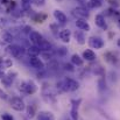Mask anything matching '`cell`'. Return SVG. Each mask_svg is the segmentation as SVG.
Here are the masks:
<instances>
[{
  "instance_id": "6da1fadb",
  "label": "cell",
  "mask_w": 120,
  "mask_h": 120,
  "mask_svg": "<svg viewBox=\"0 0 120 120\" xmlns=\"http://www.w3.org/2000/svg\"><path fill=\"white\" fill-rule=\"evenodd\" d=\"M57 89H60L61 91H69V92H75L79 89V83L77 80L72 79V78H64L61 82H57Z\"/></svg>"
},
{
  "instance_id": "e0dca14e",
  "label": "cell",
  "mask_w": 120,
  "mask_h": 120,
  "mask_svg": "<svg viewBox=\"0 0 120 120\" xmlns=\"http://www.w3.org/2000/svg\"><path fill=\"white\" fill-rule=\"evenodd\" d=\"M41 52V49L38 45H30L27 48V54L29 55V57H33V56H39Z\"/></svg>"
},
{
  "instance_id": "4fadbf2b",
  "label": "cell",
  "mask_w": 120,
  "mask_h": 120,
  "mask_svg": "<svg viewBox=\"0 0 120 120\" xmlns=\"http://www.w3.org/2000/svg\"><path fill=\"white\" fill-rule=\"evenodd\" d=\"M60 39L63 41L64 43H69L70 42V39H71V32L70 29H62L58 34Z\"/></svg>"
},
{
  "instance_id": "d6986e66",
  "label": "cell",
  "mask_w": 120,
  "mask_h": 120,
  "mask_svg": "<svg viewBox=\"0 0 120 120\" xmlns=\"http://www.w3.org/2000/svg\"><path fill=\"white\" fill-rule=\"evenodd\" d=\"M71 63L74 65H76V67H82L83 63H84V60H83V57H80L78 54H74L71 56Z\"/></svg>"
},
{
  "instance_id": "484cf974",
  "label": "cell",
  "mask_w": 120,
  "mask_h": 120,
  "mask_svg": "<svg viewBox=\"0 0 120 120\" xmlns=\"http://www.w3.org/2000/svg\"><path fill=\"white\" fill-rule=\"evenodd\" d=\"M32 5V0H21V7L23 11H29Z\"/></svg>"
},
{
  "instance_id": "836d02e7",
  "label": "cell",
  "mask_w": 120,
  "mask_h": 120,
  "mask_svg": "<svg viewBox=\"0 0 120 120\" xmlns=\"http://www.w3.org/2000/svg\"><path fill=\"white\" fill-rule=\"evenodd\" d=\"M50 28L52 29V33L54 34H60L58 33V26L57 25H50Z\"/></svg>"
},
{
  "instance_id": "52a82bcc",
  "label": "cell",
  "mask_w": 120,
  "mask_h": 120,
  "mask_svg": "<svg viewBox=\"0 0 120 120\" xmlns=\"http://www.w3.org/2000/svg\"><path fill=\"white\" fill-rule=\"evenodd\" d=\"M104 44L105 43H104L103 39H100L98 36H91L89 39V45L93 49H101L104 47Z\"/></svg>"
},
{
  "instance_id": "7a4b0ae2",
  "label": "cell",
  "mask_w": 120,
  "mask_h": 120,
  "mask_svg": "<svg viewBox=\"0 0 120 120\" xmlns=\"http://www.w3.org/2000/svg\"><path fill=\"white\" fill-rule=\"evenodd\" d=\"M19 90L22 93H26V94H34L38 91V86L33 80H27V82H22L20 84Z\"/></svg>"
},
{
  "instance_id": "ba28073f",
  "label": "cell",
  "mask_w": 120,
  "mask_h": 120,
  "mask_svg": "<svg viewBox=\"0 0 120 120\" xmlns=\"http://www.w3.org/2000/svg\"><path fill=\"white\" fill-rule=\"evenodd\" d=\"M75 23H76V27L80 30H84V32H90L91 30V26L89 25V22L85 19H77Z\"/></svg>"
},
{
  "instance_id": "3957f363",
  "label": "cell",
  "mask_w": 120,
  "mask_h": 120,
  "mask_svg": "<svg viewBox=\"0 0 120 120\" xmlns=\"http://www.w3.org/2000/svg\"><path fill=\"white\" fill-rule=\"evenodd\" d=\"M7 49H8V52L15 58H21L25 55V52H27V50L19 44H9Z\"/></svg>"
},
{
  "instance_id": "277c9868",
  "label": "cell",
  "mask_w": 120,
  "mask_h": 120,
  "mask_svg": "<svg viewBox=\"0 0 120 120\" xmlns=\"http://www.w3.org/2000/svg\"><path fill=\"white\" fill-rule=\"evenodd\" d=\"M9 104H11V107H12L13 110L18 111V112H22V111L26 110V107H27L26 104H25V101H23L20 97H13V98L11 99Z\"/></svg>"
},
{
  "instance_id": "30bf717a",
  "label": "cell",
  "mask_w": 120,
  "mask_h": 120,
  "mask_svg": "<svg viewBox=\"0 0 120 120\" xmlns=\"http://www.w3.org/2000/svg\"><path fill=\"white\" fill-rule=\"evenodd\" d=\"M94 23H96L97 27H99V28H101V29H107V23H106V21H105L104 15H101V14L96 15V18H94Z\"/></svg>"
},
{
  "instance_id": "60d3db41",
  "label": "cell",
  "mask_w": 120,
  "mask_h": 120,
  "mask_svg": "<svg viewBox=\"0 0 120 120\" xmlns=\"http://www.w3.org/2000/svg\"><path fill=\"white\" fill-rule=\"evenodd\" d=\"M57 1H62V0H57Z\"/></svg>"
},
{
  "instance_id": "d590c367",
  "label": "cell",
  "mask_w": 120,
  "mask_h": 120,
  "mask_svg": "<svg viewBox=\"0 0 120 120\" xmlns=\"http://www.w3.org/2000/svg\"><path fill=\"white\" fill-rule=\"evenodd\" d=\"M23 32H25V33H27V34H30V33L33 32V29H32V27H29V26H26V27L23 28Z\"/></svg>"
},
{
  "instance_id": "44dd1931",
  "label": "cell",
  "mask_w": 120,
  "mask_h": 120,
  "mask_svg": "<svg viewBox=\"0 0 120 120\" xmlns=\"http://www.w3.org/2000/svg\"><path fill=\"white\" fill-rule=\"evenodd\" d=\"M12 65H13L12 60L5 58V57H0V68H11Z\"/></svg>"
},
{
  "instance_id": "cb8c5ba5",
  "label": "cell",
  "mask_w": 120,
  "mask_h": 120,
  "mask_svg": "<svg viewBox=\"0 0 120 120\" xmlns=\"http://www.w3.org/2000/svg\"><path fill=\"white\" fill-rule=\"evenodd\" d=\"M48 68H49V70H51V71H57L58 68H60V64H58V62H57L56 60H51V61L48 63Z\"/></svg>"
},
{
  "instance_id": "8992f818",
  "label": "cell",
  "mask_w": 120,
  "mask_h": 120,
  "mask_svg": "<svg viewBox=\"0 0 120 120\" xmlns=\"http://www.w3.org/2000/svg\"><path fill=\"white\" fill-rule=\"evenodd\" d=\"M29 64L34 68V69H36V70H44V63H43V61L41 60L39 56H33V57H29Z\"/></svg>"
},
{
  "instance_id": "ac0fdd59",
  "label": "cell",
  "mask_w": 120,
  "mask_h": 120,
  "mask_svg": "<svg viewBox=\"0 0 120 120\" xmlns=\"http://www.w3.org/2000/svg\"><path fill=\"white\" fill-rule=\"evenodd\" d=\"M38 47L41 49V51H51V43L44 39L38 44Z\"/></svg>"
},
{
  "instance_id": "74e56055",
  "label": "cell",
  "mask_w": 120,
  "mask_h": 120,
  "mask_svg": "<svg viewBox=\"0 0 120 120\" xmlns=\"http://www.w3.org/2000/svg\"><path fill=\"white\" fill-rule=\"evenodd\" d=\"M99 112L101 113V116H103V117H105V118H106V119H107V120H112V119H111V118H110V117H109V116H107V114H106V113H105V112H104V111H101V110H99Z\"/></svg>"
},
{
  "instance_id": "8d00e7d4",
  "label": "cell",
  "mask_w": 120,
  "mask_h": 120,
  "mask_svg": "<svg viewBox=\"0 0 120 120\" xmlns=\"http://www.w3.org/2000/svg\"><path fill=\"white\" fill-rule=\"evenodd\" d=\"M6 23H7V20H6V19H2V18H0V28L5 27V26H6Z\"/></svg>"
},
{
  "instance_id": "7402d4cb",
  "label": "cell",
  "mask_w": 120,
  "mask_h": 120,
  "mask_svg": "<svg viewBox=\"0 0 120 120\" xmlns=\"http://www.w3.org/2000/svg\"><path fill=\"white\" fill-rule=\"evenodd\" d=\"M26 112H27V117L28 118H34L35 114H36V110H35V106L34 105H28L26 107Z\"/></svg>"
},
{
  "instance_id": "8fae6325",
  "label": "cell",
  "mask_w": 120,
  "mask_h": 120,
  "mask_svg": "<svg viewBox=\"0 0 120 120\" xmlns=\"http://www.w3.org/2000/svg\"><path fill=\"white\" fill-rule=\"evenodd\" d=\"M29 40H30V42H32L34 45H38L41 41L43 40V38H42V35H41L39 32L33 30V32L29 34Z\"/></svg>"
},
{
  "instance_id": "f546056e",
  "label": "cell",
  "mask_w": 120,
  "mask_h": 120,
  "mask_svg": "<svg viewBox=\"0 0 120 120\" xmlns=\"http://www.w3.org/2000/svg\"><path fill=\"white\" fill-rule=\"evenodd\" d=\"M64 70L65 71H70V72H72V71H75V68H74V64L72 63H64Z\"/></svg>"
},
{
  "instance_id": "f35d334b",
  "label": "cell",
  "mask_w": 120,
  "mask_h": 120,
  "mask_svg": "<svg viewBox=\"0 0 120 120\" xmlns=\"http://www.w3.org/2000/svg\"><path fill=\"white\" fill-rule=\"evenodd\" d=\"M2 77H4V74L0 71V79H2Z\"/></svg>"
},
{
  "instance_id": "9a60e30c",
  "label": "cell",
  "mask_w": 120,
  "mask_h": 120,
  "mask_svg": "<svg viewBox=\"0 0 120 120\" xmlns=\"http://www.w3.org/2000/svg\"><path fill=\"white\" fill-rule=\"evenodd\" d=\"M0 36H1V39H2L4 42H6V43H8V44H12L13 41H14V36H13L8 30H2V32L0 33Z\"/></svg>"
},
{
  "instance_id": "5b68a950",
  "label": "cell",
  "mask_w": 120,
  "mask_h": 120,
  "mask_svg": "<svg viewBox=\"0 0 120 120\" xmlns=\"http://www.w3.org/2000/svg\"><path fill=\"white\" fill-rule=\"evenodd\" d=\"M72 15L74 16H76L77 19H87L89 16H90V13H89V11L85 8V7H76V8H74L72 9Z\"/></svg>"
},
{
  "instance_id": "4dcf8cb0",
  "label": "cell",
  "mask_w": 120,
  "mask_h": 120,
  "mask_svg": "<svg viewBox=\"0 0 120 120\" xmlns=\"http://www.w3.org/2000/svg\"><path fill=\"white\" fill-rule=\"evenodd\" d=\"M47 18V15L45 14H38L35 18H34V20L36 21V22H43V20Z\"/></svg>"
},
{
  "instance_id": "ab89813d",
  "label": "cell",
  "mask_w": 120,
  "mask_h": 120,
  "mask_svg": "<svg viewBox=\"0 0 120 120\" xmlns=\"http://www.w3.org/2000/svg\"><path fill=\"white\" fill-rule=\"evenodd\" d=\"M118 47H119V48H120V39H119V40H118Z\"/></svg>"
},
{
  "instance_id": "ffe728a7",
  "label": "cell",
  "mask_w": 120,
  "mask_h": 120,
  "mask_svg": "<svg viewBox=\"0 0 120 120\" xmlns=\"http://www.w3.org/2000/svg\"><path fill=\"white\" fill-rule=\"evenodd\" d=\"M38 120H54V116L51 112H45V111H42L39 113L38 116Z\"/></svg>"
},
{
  "instance_id": "d4e9b609",
  "label": "cell",
  "mask_w": 120,
  "mask_h": 120,
  "mask_svg": "<svg viewBox=\"0 0 120 120\" xmlns=\"http://www.w3.org/2000/svg\"><path fill=\"white\" fill-rule=\"evenodd\" d=\"M98 90L100 92H104L106 90V82H105V78L104 77H100L98 79Z\"/></svg>"
},
{
  "instance_id": "1f68e13d",
  "label": "cell",
  "mask_w": 120,
  "mask_h": 120,
  "mask_svg": "<svg viewBox=\"0 0 120 120\" xmlns=\"http://www.w3.org/2000/svg\"><path fill=\"white\" fill-rule=\"evenodd\" d=\"M1 119L2 120H14V118H13L11 114H8V113H4V114L1 116Z\"/></svg>"
},
{
  "instance_id": "7c38bea8",
  "label": "cell",
  "mask_w": 120,
  "mask_h": 120,
  "mask_svg": "<svg viewBox=\"0 0 120 120\" xmlns=\"http://www.w3.org/2000/svg\"><path fill=\"white\" fill-rule=\"evenodd\" d=\"M97 56H96V52L91 49H86L83 51V60H86L87 62H93L96 61Z\"/></svg>"
},
{
  "instance_id": "9c48e42d",
  "label": "cell",
  "mask_w": 120,
  "mask_h": 120,
  "mask_svg": "<svg viewBox=\"0 0 120 120\" xmlns=\"http://www.w3.org/2000/svg\"><path fill=\"white\" fill-rule=\"evenodd\" d=\"M54 18H55V19L58 21V23H61V25H65L67 21H68L67 15H65L62 11H60V9H55V11H54Z\"/></svg>"
},
{
  "instance_id": "b9f144b4",
  "label": "cell",
  "mask_w": 120,
  "mask_h": 120,
  "mask_svg": "<svg viewBox=\"0 0 120 120\" xmlns=\"http://www.w3.org/2000/svg\"><path fill=\"white\" fill-rule=\"evenodd\" d=\"M0 9H1V5H0Z\"/></svg>"
},
{
  "instance_id": "603a6c76",
  "label": "cell",
  "mask_w": 120,
  "mask_h": 120,
  "mask_svg": "<svg viewBox=\"0 0 120 120\" xmlns=\"http://www.w3.org/2000/svg\"><path fill=\"white\" fill-rule=\"evenodd\" d=\"M86 5L90 8H99L103 5V2H101V0H89Z\"/></svg>"
},
{
  "instance_id": "e575fe53",
  "label": "cell",
  "mask_w": 120,
  "mask_h": 120,
  "mask_svg": "<svg viewBox=\"0 0 120 120\" xmlns=\"http://www.w3.org/2000/svg\"><path fill=\"white\" fill-rule=\"evenodd\" d=\"M0 99H7V93L2 90V89H0Z\"/></svg>"
},
{
  "instance_id": "4316f807",
  "label": "cell",
  "mask_w": 120,
  "mask_h": 120,
  "mask_svg": "<svg viewBox=\"0 0 120 120\" xmlns=\"http://www.w3.org/2000/svg\"><path fill=\"white\" fill-rule=\"evenodd\" d=\"M70 117H71L72 120H78V109L77 107H71Z\"/></svg>"
},
{
  "instance_id": "d6a6232c",
  "label": "cell",
  "mask_w": 120,
  "mask_h": 120,
  "mask_svg": "<svg viewBox=\"0 0 120 120\" xmlns=\"http://www.w3.org/2000/svg\"><path fill=\"white\" fill-rule=\"evenodd\" d=\"M32 2H34V4L38 5V6H44L45 0H32Z\"/></svg>"
},
{
  "instance_id": "2e32d148",
  "label": "cell",
  "mask_w": 120,
  "mask_h": 120,
  "mask_svg": "<svg viewBox=\"0 0 120 120\" xmlns=\"http://www.w3.org/2000/svg\"><path fill=\"white\" fill-rule=\"evenodd\" d=\"M74 38H75V40H76V42L78 43V44H80V45H83V44H85V42H86V40H85V35H84V33L83 32H80V30H76V32H74Z\"/></svg>"
},
{
  "instance_id": "f1b7e54d",
  "label": "cell",
  "mask_w": 120,
  "mask_h": 120,
  "mask_svg": "<svg viewBox=\"0 0 120 120\" xmlns=\"http://www.w3.org/2000/svg\"><path fill=\"white\" fill-rule=\"evenodd\" d=\"M67 54H68V49L65 47H60L57 49V55L58 56H65Z\"/></svg>"
},
{
  "instance_id": "83f0119b",
  "label": "cell",
  "mask_w": 120,
  "mask_h": 120,
  "mask_svg": "<svg viewBox=\"0 0 120 120\" xmlns=\"http://www.w3.org/2000/svg\"><path fill=\"white\" fill-rule=\"evenodd\" d=\"M41 56H42V58H44V60H47V61H51L52 60V54H51V51H42L41 52Z\"/></svg>"
},
{
  "instance_id": "5bb4252c",
  "label": "cell",
  "mask_w": 120,
  "mask_h": 120,
  "mask_svg": "<svg viewBox=\"0 0 120 120\" xmlns=\"http://www.w3.org/2000/svg\"><path fill=\"white\" fill-rule=\"evenodd\" d=\"M13 76H16V74L14 72V74H12V72H9L8 75H4V77H2V84L5 85V86H7V87H9L11 85H12V83H13V80L15 77H13Z\"/></svg>"
}]
</instances>
